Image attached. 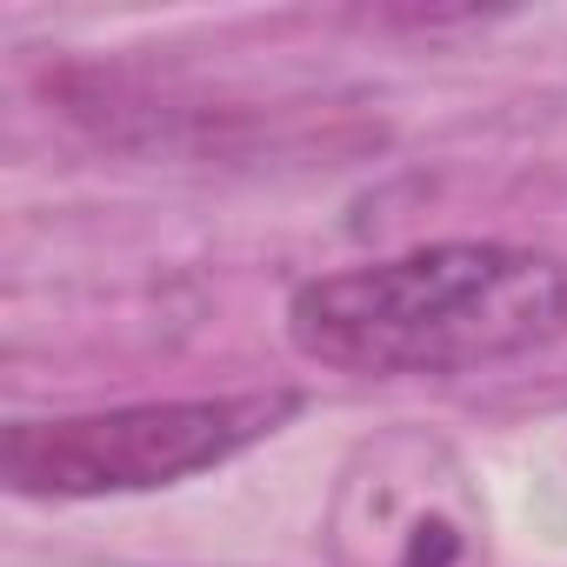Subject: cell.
Segmentation results:
<instances>
[{
  "label": "cell",
  "mask_w": 567,
  "mask_h": 567,
  "mask_svg": "<svg viewBox=\"0 0 567 567\" xmlns=\"http://www.w3.org/2000/svg\"><path fill=\"white\" fill-rule=\"evenodd\" d=\"M567 334V260L514 240H434L321 274L288 301L301 361L368 381H441L527 361Z\"/></svg>",
  "instance_id": "obj_1"
},
{
  "label": "cell",
  "mask_w": 567,
  "mask_h": 567,
  "mask_svg": "<svg viewBox=\"0 0 567 567\" xmlns=\"http://www.w3.org/2000/svg\"><path fill=\"white\" fill-rule=\"evenodd\" d=\"M301 414L295 388L267 394H200V401H141L107 414L14 421L0 441V474L21 501H101L147 494L187 474L227 467Z\"/></svg>",
  "instance_id": "obj_2"
},
{
  "label": "cell",
  "mask_w": 567,
  "mask_h": 567,
  "mask_svg": "<svg viewBox=\"0 0 567 567\" xmlns=\"http://www.w3.org/2000/svg\"><path fill=\"white\" fill-rule=\"evenodd\" d=\"M401 567H454V534L447 527H421Z\"/></svg>",
  "instance_id": "obj_3"
}]
</instances>
